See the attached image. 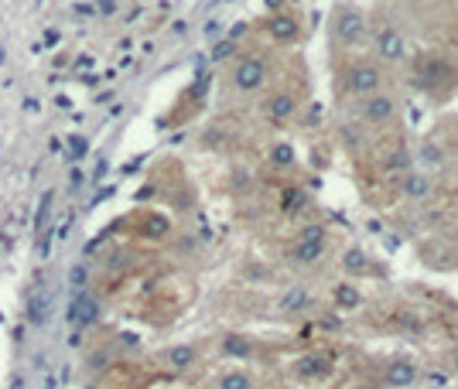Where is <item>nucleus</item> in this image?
Returning a JSON list of instances; mask_svg holds the SVG:
<instances>
[{"label":"nucleus","mask_w":458,"mask_h":389,"mask_svg":"<svg viewBox=\"0 0 458 389\" xmlns=\"http://www.w3.org/2000/svg\"><path fill=\"white\" fill-rule=\"evenodd\" d=\"M376 55L386 65H400L407 58V41H404V35L393 24H379L376 28Z\"/></svg>","instance_id":"1"},{"label":"nucleus","mask_w":458,"mask_h":389,"mask_svg":"<svg viewBox=\"0 0 458 389\" xmlns=\"http://www.w3.org/2000/svg\"><path fill=\"white\" fill-rule=\"evenodd\" d=\"M335 38L342 44H359L366 38V17L356 7H349V3L338 7V14H335Z\"/></svg>","instance_id":"2"},{"label":"nucleus","mask_w":458,"mask_h":389,"mask_svg":"<svg viewBox=\"0 0 458 389\" xmlns=\"http://www.w3.org/2000/svg\"><path fill=\"white\" fill-rule=\"evenodd\" d=\"M345 85H349V92H356V96H373L379 92V85H383V72L376 69L373 62H356L352 69H349V76H345Z\"/></svg>","instance_id":"3"},{"label":"nucleus","mask_w":458,"mask_h":389,"mask_svg":"<svg viewBox=\"0 0 458 389\" xmlns=\"http://www.w3.org/2000/svg\"><path fill=\"white\" fill-rule=\"evenodd\" d=\"M393 113H397V103H393L390 96H383V92L366 96V99H363V106H359V117L366 119V123H373V126L386 123V119H393Z\"/></svg>","instance_id":"4"},{"label":"nucleus","mask_w":458,"mask_h":389,"mask_svg":"<svg viewBox=\"0 0 458 389\" xmlns=\"http://www.w3.org/2000/svg\"><path fill=\"white\" fill-rule=\"evenodd\" d=\"M263 78H267V65H263L260 58H243V62L236 65V89H240V92L260 89Z\"/></svg>","instance_id":"5"},{"label":"nucleus","mask_w":458,"mask_h":389,"mask_svg":"<svg viewBox=\"0 0 458 389\" xmlns=\"http://www.w3.org/2000/svg\"><path fill=\"white\" fill-rule=\"evenodd\" d=\"M404 194H407L411 201H424V198L431 194V178L420 174V171H411V174L404 178Z\"/></svg>","instance_id":"6"},{"label":"nucleus","mask_w":458,"mask_h":389,"mask_svg":"<svg viewBox=\"0 0 458 389\" xmlns=\"http://www.w3.org/2000/svg\"><path fill=\"white\" fill-rule=\"evenodd\" d=\"M311 308V294L304 290V287H291L284 297H281V311L284 314H301Z\"/></svg>","instance_id":"7"},{"label":"nucleus","mask_w":458,"mask_h":389,"mask_svg":"<svg viewBox=\"0 0 458 389\" xmlns=\"http://www.w3.org/2000/svg\"><path fill=\"white\" fill-rule=\"evenodd\" d=\"M322 256H325V239H304L301 235V242L294 246V260H301V263H315Z\"/></svg>","instance_id":"8"},{"label":"nucleus","mask_w":458,"mask_h":389,"mask_svg":"<svg viewBox=\"0 0 458 389\" xmlns=\"http://www.w3.org/2000/svg\"><path fill=\"white\" fill-rule=\"evenodd\" d=\"M359 304H363L359 287H352V283H338V287H335V308H342V311H356Z\"/></svg>","instance_id":"9"},{"label":"nucleus","mask_w":458,"mask_h":389,"mask_svg":"<svg viewBox=\"0 0 458 389\" xmlns=\"http://www.w3.org/2000/svg\"><path fill=\"white\" fill-rule=\"evenodd\" d=\"M267 113H270V119H274V123H284V119H291L294 99H291V96H284V92H281V96H274V99H270V106H267Z\"/></svg>","instance_id":"10"},{"label":"nucleus","mask_w":458,"mask_h":389,"mask_svg":"<svg viewBox=\"0 0 458 389\" xmlns=\"http://www.w3.org/2000/svg\"><path fill=\"white\" fill-rule=\"evenodd\" d=\"M414 379H417V372H414V365H411V362L397 358V362L390 365V383H393V386H411Z\"/></svg>","instance_id":"11"},{"label":"nucleus","mask_w":458,"mask_h":389,"mask_svg":"<svg viewBox=\"0 0 458 389\" xmlns=\"http://www.w3.org/2000/svg\"><path fill=\"white\" fill-rule=\"evenodd\" d=\"M219 389H253V383L247 372H229V376H222Z\"/></svg>","instance_id":"12"},{"label":"nucleus","mask_w":458,"mask_h":389,"mask_svg":"<svg viewBox=\"0 0 458 389\" xmlns=\"http://www.w3.org/2000/svg\"><path fill=\"white\" fill-rule=\"evenodd\" d=\"M270 28H274V38H284V41L297 35V24H294L291 17H277V21H274Z\"/></svg>","instance_id":"13"},{"label":"nucleus","mask_w":458,"mask_h":389,"mask_svg":"<svg viewBox=\"0 0 458 389\" xmlns=\"http://www.w3.org/2000/svg\"><path fill=\"white\" fill-rule=\"evenodd\" d=\"M345 270L349 273L366 270V253H363V249H349V253H345Z\"/></svg>","instance_id":"14"},{"label":"nucleus","mask_w":458,"mask_h":389,"mask_svg":"<svg viewBox=\"0 0 458 389\" xmlns=\"http://www.w3.org/2000/svg\"><path fill=\"white\" fill-rule=\"evenodd\" d=\"M325 372H329V365H322V362H311V358L301 362V376H325Z\"/></svg>","instance_id":"15"},{"label":"nucleus","mask_w":458,"mask_h":389,"mask_svg":"<svg viewBox=\"0 0 458 389\" xmlns=\"http://www.w3.org/2000/svg\"><path fill=\"white\" fill-rule=\"evenodd\" d=\"M420 157L427 160V167H438V164H441V151H438L434 144H424V151H420Z\"/></svg>","instance_id":"16"},{"label":"nucleus","mask_w":458,"mask_h":389,"mask_svg":"<svg viewBox=\"0 0 458 389\" xmlns=\"http://www.w3.org/2000/svg\"><path fill=\"white\" fill-rule=\"evenodd\" d=\"M390 167H397V171H407V167H411V154H407V151L400 147L397 154L390 157Z\"/></svg>","instance_id":"17"},{"label":"nucleus","mask_w":458,"mask_h":389,"mask_svg":"<svg viewBox=\"0 0 458 389\" xmlns=\"http://www.w3.org/2000/svg\"><path fill=\"white\" fill-rule=\"evenodd\" d=\"M291 147H288V144H281V147H274V160H277V164H291Z\"/></svg>","instance_id":"18"},{"label":"nucleus","mask_w":458,"mask_h":389,"mask_svg":"<svg viewBox=\"0 0 458 389\" xmlns=\"http://www.w3.org/2000/svg\"><path fill=\"white\" fill-rule=\"evenodd\" d=\"M226 351H236V355H247L250 345L247 342H240V338H233V342H226Z\"/></svg>","instance_id":"19"},{"label":"nucleus","mask_w":458,"mask_h":389,"mask_svg":"<svg viewBox=\"0 0 458 389\" xmlns=\"http://www.w3.org/2000/svg\"><path fill=\"white\" fill-rule=\"evenodd\" d=\"M188 358H192V351H188V349L171 351V362H174V365H188Z\"/></svg>","instance_id":"20"},{"label":"nucleus","mask_w":458,"mask_h":389,"mask_svg":"<svg viewBox=\"0 0 458 389\" xmlns=\"http://www.w3.org/2000/svg\"><path fill=\"white\" fill-rule=\"evenodd\" d=\"M301 235H304V239H325V229H322V226H308Z\"/></svg>","instance_id":"21"},{"label":"nucleus","mask_w":458,"mask_h":389,"mask_svg":"<svg viewBox=\"0 0 458 389\" xmlns=\"http://www.w3.org/2000/svg\"><path fill=\"white\" fill-rule=\"evenodd\" d=\"M294 205H301V198H297V192H288V208H294Z\"/></svg>","instance_id":"22"},{"label":"nucleus","mask_w":458,"mask_h":389,"mask_svg":"<svg viewBox=\"0 0 458 389\" xmlns=\"http://www.w3.org/2000/svg\"><path fill=\"white\" fill-rule=\"evenodd\" d=\"M455 369H458V355H455Z\"/></svg>","instance_id":"23"}]
</instances>
